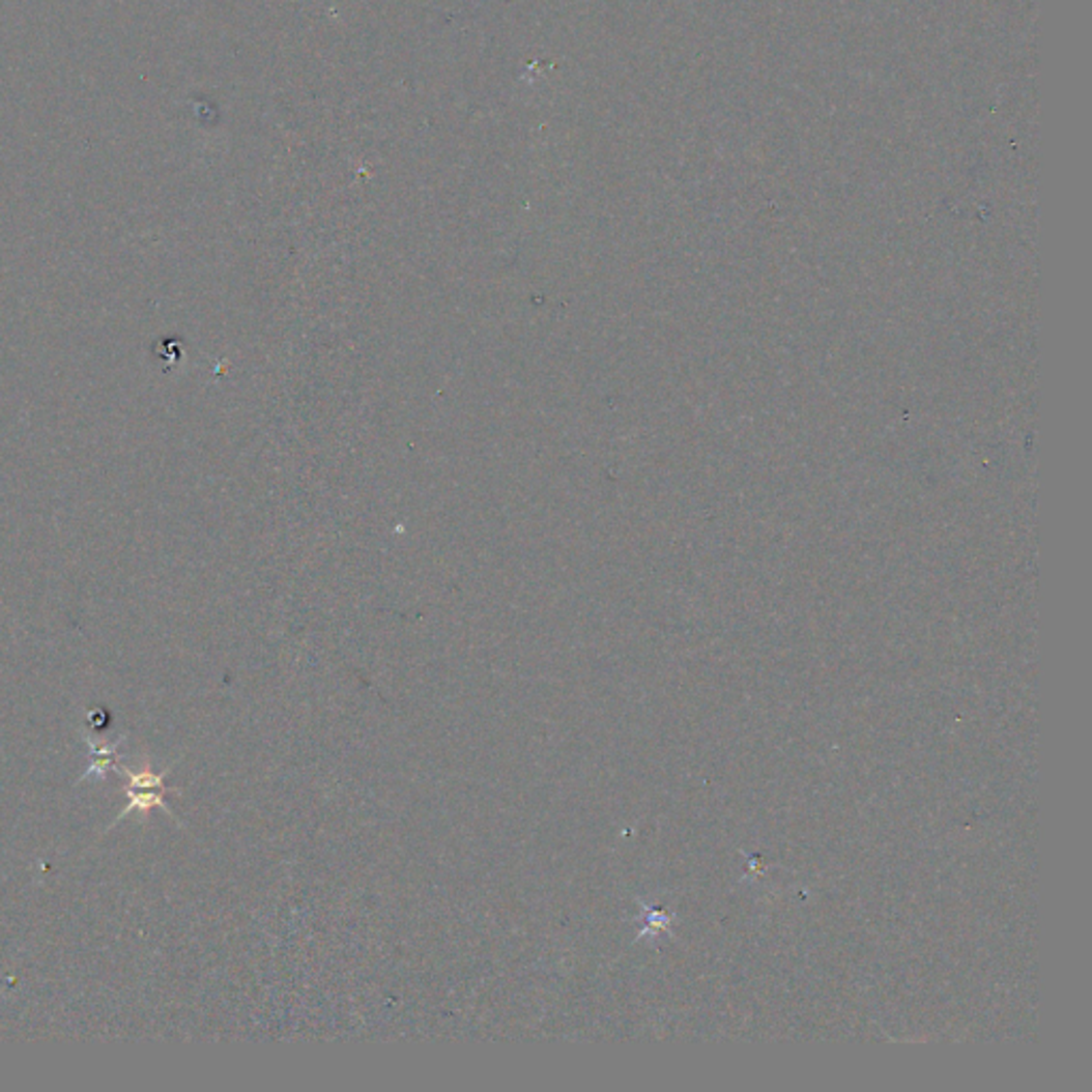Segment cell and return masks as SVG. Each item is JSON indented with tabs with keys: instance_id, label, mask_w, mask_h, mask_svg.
<instances>
[{
	"instance_id": "1",
	"label": "cell",
	"mask_w": 1092,
	"mask_h": 1092,
	"mask_svg": "<svg viewBox=\"0 0 1092 1092\" xmlns=\"http://www.w3.org/2000/svg\"><path fill=\"white\" fill-rule=\"evenodd\" d=\"M120 768L129 777V790H127L129 807L120 813L118 819L129 816V813L135 811V809L139 813H148L154 807H160V809L171 813V809L164 805V794H167L169 788L162 783L164 775H167L169 770H164L158 775V772H154L150 766H143L139 770H130V768H125V766H120Z\"/></svg>"
},
{
	"instance_id": "2",
	"label": "cell",
	"mask_w": 1092,
	"mask_h": 1092,
	"mask_svg": "<svg viewBox=\"0 0 1092 1092\" xmlns=\"http://www.w3.org/2000/svg\"><path fill=\"white\" fill-rule=\"evenodd\" d=\"M88 745L92 749V756H95V760H92L90 768L84 772V777H81V779L105 777L107 770L113 766V760H116V754H118L116 749L120 747V740H116V743H111V745H99L92 738H88Z\"/></svg>"
}]
</instances>
